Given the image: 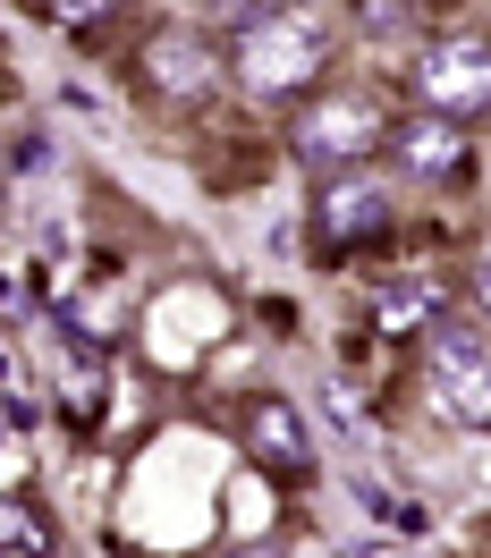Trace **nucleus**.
Here are the masks:
<instances>
[{
	"instance_id": "obj_1",
	"label": "nucleus",
	"mask_w": 491,
	"mask_h": 558,
	"mask_svg": "<svg viewBox=\"0 0 491 558\" xmlns=\"http://www.w3.org/2000/svg\"><path fill=\"white\" fill-rule=\"evenodd\" d=\"M331 69V26L306 9H229V76L254 102H314Z\"/></svg>"
},
{
	"instance_id": "obj_2",
	"label": "nucleus",
	"mask_w": 491,
	"mask_h": 558,
	"mask_svg": "<svg viewBox=\"0 0 491 558\" xmlns=\"http://www.w3.org/2000/svg\"><path fill=\"white\" fill-rule=\"evenodd\" d=\"M390 102L373 94V85H331V94H314V102L297 110V128H288V144H297V161H314L322 178H348L364 170L373 153H390Z\"/></svg>"
},
{
	"instance_id": "obj_3",
	"label": "nucleus",
	"mask_w": 491,
	"mask_h": 558,
	"mask_svg": "<svg viewBox=\"0 0 491 558\" xmlns=\"http://www.w3.org/2000/svg\"><path fill=\"white\" fill-rule=\"evenodd\" d=\"M416 110L457 119V128H475L491 110V35L483 26H450V35H432L416 51Z\"/></svg>"
},
{
	"instance_id": "obj_4",
	"label": "nucleus",
	"mask_w": 491,
	"mask_h": 558,
	"mask_svg": "<svg viewBox=\"0 0 491 558\" xmlns=\"http://www.w3.org/2000/svg\"><path fill=\"white\" fill-rule=\"evenodd\" d=\"M423 389H432V407L466 432H491V339L475 322L441 314L432 322V355H423Z\"/></svg>"
},
{
	"instance_id": "obj_5",
	"label": "nucleus",
	"mask_w": 491,
	"mask_h": 558,
	"mask_svg": "<svg viewBox=\"0 0 491 558\" xmlns=\"http://www.w3.org/2000/svg\"><path fill=\"white\" fill-rule=\"evenodd\" d=\"M390 229H398V195H390L373 170L322 178V195H314V254L322 263H339L356 245H382Z\"/></svg>"
},
{
	"instance_id": "obj_6",
	"label": "nucleus",
	"mask_w": 491,
	"mask_h": 558,
	"mask_svg": "<svg viewBox=\"0 0 491 558\" xmlns=\"http://www.w3.org/2000/svg\"><path fill=\"white\" fill-rule=\"evenodd\" d=\"M136 76L153 102H204L212 76H220V43L204 26H153L136 43Z\"/></svg>"
},
{
	"instance_id": "obj_7",
	"label": "nucleus",
	"mask_w": 491,
	"mask_h": 558,
	"mask_svg": "<svg viewBox=\"0 0 491 558\" xmlns=\"http://www.w3.org/2000/svg\"><path fill=\"white\" fill-rule=\"evenodd\" d=\"M390 161H398L407 186H457V178H475V136H466L457 119L407 110V119L390 128Z\"/></svg>"
},
{
	"instance_id": "obj_8",
	"label": "nucleus",
	"mask_w": 491,
	"mask_h": 558,
	"mask_svg": "<svg viewBox=\"0 0 491 558\" xmlns=\"http://www.w3.org/2000/svg\"><path fill=\"white\" fill-rule=\"evenodd\" d=\"M246 449H254V465L263 474H314V432L297 423V407L288 398H254V415H246Z\"/></svg>"
},
{
	"instance_id": "obj_9",
	"label": "nucleus",
	"mask_w": 491,
	"mask_h": 558,
	"mask_svg": "<svg viewBox=\"0 0 491 558\" xmlns=\"http://www.w3.org/2000/svg\"><path fill=\"white\" fill-rule=\"evenodd\" d=\"M423 322H441V288H432V279H398V288L373 296V330H390V339H407Z\"/></svg>"
},
{
	"instance_id": "obj_10",
	"label": "nucleus",
	"mask_w": 491,
	"mask_h": 558,
	"mask_svg": "<svg viewBox=\"0 0 491 558\" xmlns=\"http://www.w3.org/2000/svg\"><path fill=\"white\" fill-rule=\"evenodd\" d=\"M0 542H9V558H60V533L43 524V508L26 499V490H9V508H0Z\"/></svg>"
},
{
	"instance_id": "obj_11",
	"label": "nucleus",
	"mask_w": 491,
	"mask_h": 558,
	"mask_svg": "<svg viewBox=\"0 0 491 558\" xmlns=\"http://www.w3.org/2000/svg\"><path fill=\"white\" fill-rule=\"evenodd\" d=\"M466 296H475V314L491 322V238H475V254H466Z\"/></svg>"
},
{
	"instance_id": "obj_12",
	"label": "nucleus",
	"mask_w": 491,
	"mask_h": 558,
	"mask_svg": "<svg viewBox=\"0 0 491 558\" xmlns=\"http://www.w3.org/2000/svg\"><path fill=\"white\" fill-rule=\"evenodd\" d=\"M238 558H272V550H238Z\"/></svg>"
}]
</instances>
